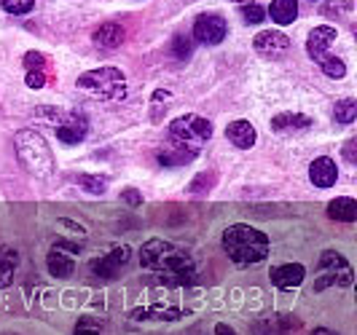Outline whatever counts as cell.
I'll return each mask as SVG.
<instances>
[{
  "label": "cell",
  "instance_id": "obj_1",
  "mask_svg": "<svg viewBox=\"0 0 357 335\" xmlns=\"http://www.w3.org/2000/svg\"><path fill=\"white\" fill-rule=\"evenodd\" d=\"M143 268L153 271L161 284L167 287H191L197 282V263L185 249L175 247L164 239H151L140 249Z\"/></svg>",
  "mask_w": 357,
  "mask_h": 335
},
{
  "label": "cell",
  "instance_id": "obj_2",
  "mask_svg": "<svg viewBox=\"0 0 357 335\" xmlns=\"http://www.w3.org/2000/svg\"><path fill=\"white\" fill-rule=\"evenodd\" d=\"M223 249L231 258V263H236L239 268H248L261 260H266L268 255V236L264 231L236 223L223 231Z\"/></svg>",
  "mask_w": 357,
  "mask_h": 335
},
{
  "label": "cell",
  "instance_id": "obj_3",
  "mask_svg": "<svg viewBox=\"0 0 357 335\" xmlns=\"http://www.w3.org/2000/svg\"><path fill=\"white\" fill-rule=\"evenodd\" d=\"M14 148H17L19 164L24 166L27 175L38 177V180H46V177L54 175L52 148L36 129H19L14 134Z\"/></svg>",
  "mask_w": 357,
  "mask_h": 335
},
{
  "label": "cell",
  "instance_id": "obj_4",
  "mask_svg": "<svg viewBox=\"0 0 357 335\" xmlns=\"http://www.w3.org/2000/svg\"><path fill=\"white\" fill-rule=\"evenodd\" d=\"M75 86L91 100H124L126 94V78L119 68H97L84 75H78Z\"/></svg>",
  "mask_w": 357,
  "mask_h": 335
},
{
  "label": "cell",
  "instance_id": "obj_5",
  "mask_svg": "<svg viewBox=\"0 0 357 335\" xmlns=\"http://www.w3.org/2000/svg\"><path fill=\"white\" fill-rule=\"evenodd\" d=\"M213 137V124L207 118H202L197 113H188V116H180L169 124V142H175L180 148L199 153Z\"/></svg>",
  "mask_w": 357,
  "mask_h": 335
},
{
  "label": "cell",
  "instance_id": "obj_6",
  "mask_svg": "<svg viewBox=\"0 0 357 335\" xmlns=\"http://www.w3.org/2000/svg\"><path fill=\"white\" fill-rule=\"evenodd\" d=\"M349 287L352 284V268L349 260L336 252V249H325L320 255V279L314 282V290L320 293L325 287Z\"/></svg>",
  "mask_w": 357,
  "mask_h": 335
},
{
  "label": "cell",
  "instance_id": "obj_7",
  "mask_svg": "<svg viewBox=\"0 0 357 335\" xmlns=\"http://www.w3.org/2000/svg\"><path fill=\"white\" fill-rule=\"evenodd\" d=\"M56 132V140H62L65 145H78V142L86 140V132H89V121L84 113H75V110H65L62 118L54 126Z\"/></svg>",
  "mask_w": 357,
  "mask_h": 335
},
{
  "label": "cell",
  "instance_id": "obj_8",
  "mask_svg": "<svg viewBox=\"0 0 357 335\" xmlns=\"http://www.w3.org/2000/svg\"><path fill=\"white\" fill-rule=\"evenodd\" d=\"M226 33H229V24H226V19L218 17V14H202L194 22V38H197L199 43H204V46L223 43Z\"/></svg>",
  "mask_w": 357,
  "mask_h": 335
},
{
  "label": "cell",
  "instance_id": "obj_9",
  "mask_svg": "<svg viewBox=\"0 0 357 335\" xmlns=\"http://www.w3.org/2000/svg\"><path fill=\"white\" fill-rule=\"evenodd\" d=\"M129 258H132V249L126 247V244H119V247H113L102 258H94L91 260V271L97 276H102V279H116L121 274V268L129 263Z\"/></svg>",
  "mask_w": 357,
  "mask_h": 335
},
{
  "label": "cell",
  "instance_id": "obj_10",
  "mask_svg": "<svg viewBox=\"0 0 357 335\" xmlns=\"http://www.w3.org/2000/svg\"><path fill=\"white\" fill-rule=\"evenodd\" d=\"M333 40H336V30L328 27V24H320V27H314V30L309 33V38H306V54L320 65L325 56H331Z\"/></svg>",
  "mask_w": 357,
  "mask_h": 335
},
{
  "label": "cell",
  "instance_id": "obj_11",
  "mask_svg": "<svg viewBox=\"0 0 357 335\" xmlns=\"http://www.w3.org/2000/svg\"><path fill=\"white\" fill-rule=\"evenodd\" d=\"M252 46H255V52L261 54V56L280 59V56H285L287 49H290V38H287L285 33H277V30H271V33H258L255 40H252Z\"/></svg>",
  "mask_w": 357,
  "mask_h": 335
},
{
  "label": "cell",
  "instance_id": "obj_12",
  "mask_svg": "<svg viewBox=\"0 0 357 335\" xmlns=\"http://www.w3.org/2000/svg\"><path fill=\"white\" fill-rule=\"evenodd\" d=\"M268 279L280 290H293L306 279V268L301 263H282L268 271Z\"/></svg>",
  "mask_w": 357,
  "mask_h": 335
},
{
  "label": "cell",
  "instance_id": "obj_13",
  "mask_svg": "<svg viewBox=\"0 0 357 335\" xmlns=\"http://www.w3.org/2000/svg\"><path fill=\"white\" fill-rule=\"evenodd\" d=\"M309 180H312L317 188H331V185H336V180H339V166H336V161L331 159V156L314 159L309 164Z\"/></svg>",
  "mask_w": 357,
  "mask_h": 335
},
{
  "label": "cell",
  "instance_id": "obj_14",
  "mask_svg": "<svg viewBox=\"0 0 357 335\" xmlns=\"http://www.w3.org/2000/svg\"><path fill=\"white\" fill-rule=\"evenodd\" d=\"M124 27L121 24H116V22H105V24H100L97 30H94V46H100V49H105V52H113V49H119L121 43H124Z\"/></svg>",
  "mask_w": 357,
  "mask_h": 335
},
{
  "label": "cell",
  "instance_id": "obj_15",
  "mask_svg": "<svg viewBox=\"0 0 357 335\" xmlns=\"http://www.w3.org/2000/svg\"><path fill=\"white\" fill-rule=\"evenodd\" d=\"M312 126V118L304 113H280L271 118V129L277 134H296V132H306Z\"/></svg>",
  "mask_w": 357,
  "mask_h": 335
},
{
  "label": "cell",
  "instance_id": "obj_16",
  "mask_svg": "<svg viewBox=\"0 0 357 335\" xmlns=\"http://www.w3.org/2000/svg\"><path fill=\"white\" fill-rule=\"evenodd\" d=\"M226 137L231 142L234 148H239V150H248L255 145L258 140V134H255V126L250 121H231V124L226 126Z\"/></svg>",
  "mask_w": 357,
  "mask_h": 335
},
{
  "label": "cell",
  "instance_id": "obj_17",
  "mask_svg": "<svg viewBox=\"0 0 357 335\" xmlns=\"http://www.w3.org/2000/svg\"><path fill=\"white\" fill-rule=\"evenodd\" d=\"M46 263H49V274L56 276V279H68L73 274V268H75L70 252H65V249H59V247H54L52 252H49Z\"/></svg>",
  "mask_w": 357,
  "mask_h": 335
},
{
  "label": "cell",
  "instance_id": "obj_18",
  "mask_svg": "<svg viewBox=\"0 0 357 335\" xmlns=\"http://www.w3.org/2000/svg\"><path fill=\"white\" fill-rule=\"evenodd\" d=\"M266 17H271L277 24H293L298 19V0H271Z\"/></svg>",
  "mask_w": 357,
  "mask_h": 335
},
{
  "label": "cell",
  "instance_id": "obj_19",
  "mask_svg": "<svg viewBox=\"0 0 357 335\" xmlns=\"http://www.w3.org/2000/svg\"><path fill=\"white\" fill-rule=\"evenodd\" d=\"M328 217L331 220H339V223H352L357 217V201L349 196H339L328 204Z\"/></svg>",
  "mask_w": 357,
  "mask_h": 335
},
{
  "label": "cell",
  "instance_id": "obj_20",
  "mask_svg": "<svg viewBox=\"0 0 357 335\" xmlns=\"http://www.w3.org/2000/svg\"><path fill=\"white\" fill-rule=\"evenodd\" d=\"M156 159H159L161 166H183V164H191V161L197 159V153L180 148V145H175V142H169L167 148H161Z\"/></svg>",
  "mask_w": 357,
  "mask_h": 335
},
{
  "label": "cell",
  "instance_id": "obj_21",
  "mask_svg": "<svg viewBox=\"0 0 357 335\" xmlns=\"http://www.w3.org/2000/svg\"><path fill=\"white\" fill-rule=\"evenodd\" d=\"M19 265V252L14 247H0V287H8L14 282Z\"/></svg>",
  "mask_w": 357,
  "mask_h": 335
},
{
  "label": "cell",
  "instance_id": "obj_22",
  "mask_svg": "<svg viewBox=\"0 0 357 335\" xmlns=\"http://www.w3.org/2000/svg\"><path fill=\"white\" fill-rule=\"evenodd\" d=\"M333 118L339 121V124H352L357 118V102L352 97H347V100H339L336 107H333Z\"/></svg>",
  "mask_w": 357,
  "mask_h": 335
},
{
  "label": "cell",
  "instance_id": "obj_23",
  "mask_svg": "<svg viewBox=\"0 0 357 335\" xmlns=\"http://www.w3.org/2000/svg\"><path fill=\"white\" fill-rule=\"evenodd\" d=\"M78 185L91 196H102L107 191V177L102 175H78Z\"/></svg>",
  "mask_w": 357,
  "mask_h": 335
},
{
  "label": "cell",
  "instance_id": "obj_24",
  "mask_svg": "<svg viewBox=\"0 0 357 335\" xmlns=\"http://www.w3.org/2000/svg\"><path fill=\"white\" fill-rule=\"evenodd\" d=\"M349 11H352V0H325L320 8V14L328 19H341Z\"/></svg>",
  "mask_w": 357,
  "mask_h": 335
},
{
  "label": "cell",
  "instance_id": "obj_25",
  "mask_svg": "<svg viewBox=\"0 0 357 335\" xmlns=\"http://www.w3.org/2000/svg\"><path fill=\"white\" fill-rule=\"evenodd\" d=\"M322 72L328 75V78H333V81H339V78H344L347 75V65H344V59H339V56H325L320 62Z\"/></svg>",
  "mask_w": 357,
  "mask_h": 335
},
{
  "label": "cell",
  "instance_id": "obj_26",
  "mask_svg": "<svg viewBox=\"0 0 357 335\" xmlns=\"http://www.w3.org/2000/svg\"><path fill=\"white\" fill-rule=\"evenodd\" d=\"M135 319H178L180 311L178 309H161V306H153V309H140L132 314Z\"/></svg>",
  "mask_w": 357,
  "mask_h": 335
},
{
  "label": "cell",
  "instance_id": "obj_27",
  "mask_svg": "<svg viewBox=\"0 0 357 335\" xmlns=\"http://www.w3.org/2000/svg\"><path fill=\"white\" fill-rule=\"evenodd\" d=\"M0 6H3V11L14 14V17H24V14L33 11L36 0H0Z\"/></svg>",
  "mask_w": 357,
  "mask_h": 335
},
{
  "label": "cell",
  "instance_id": "obj_28",
  "mask_svg": "<svg viewBox=\"0 0 357 335\" xmlns=\"http://www.w3.org/2000/svg\"><path fill=\"white\" fill-rule=\"evenodd\" d=\"M242 19H245L248 24H261V22L266 19V8L255 6V3H245V6H242Z\"/></svg>",
  "mask_w": 357,
  "mask_h": 335
},
{
  "label": "cell",
  "instance_id": "obj_29",
  "mask_svg": "<svg viewBox=\"0 0 357 335\" xmlns=\"http://www.w3.org/2000/svg\"><path fill=\"white\" fill-rule=\"evenodd\" d=\"M191 52H194V40L185 36H175V40H172V54H175L178 59H188Z\"/></svg>",
  "mask_w": 357,
  "mask_h": 335
},
{
  "label": "cell",
  "instance_id": "obj_30",
  "mask_svg": "<svg viewBox=\"0 0 357 335\" xmlns=\"http://www.w3.org/2000/svg\"><path fill=\"white\" fill-rule=\"evenodd\" d=\"M100 330H102V322H97V319H91V317H84V319H78L75 333L73 335H100Z\"/></svg>",
  "mask_w": 357,
  "mask_h": 335
},
{
  "label": "cell",
  "instance_id": "obj_31",
  "mask_svg": "<svg viewBox=\"0 0 357 335\" xmlns=\"http://www.w3.org/2000/svg\"><path fill=\"white\" fill-rule=\"evenodd\" d=\"M43 65H46L43 54H38V52L24 54V68H27V70H43Z\"/></svg>",
  "mask_w": 357,
  "mask_h": 335
},
{
  "label": "cell",
  "instance_id": "obj_32",
  "mask_svg": "<svg viewBox=\"0 0 357 335\" xmlns=\"http://www.w3.org/2000/svg\"><path fill=\"white\" fill-rule=\"evenodd\" d=\"M24 84H27L30 88H40L43 84H46V75H43V70H27Z\"/></svg>",
  "mask_w": 357,
  "mask_h": 335
},
{
  "label": "cell",
  "instance_id": "obj_33",
  "mask_svg": "<svg viewBox=\"0 0 357 335\" xmlns=\"http://www.w3.org/2000/svg\"><path fill=\"white\" fill-rule=\"evenodd\" d=\"M210 185H213V175H197V180L191 182V188H188V191H191V194H202L204 188L210 191Z\"/></svg>",
  "mask_w": 357,
  "mask_h": 335
},
{
  "label": "cell",
  "instance_id": "obj_34",
  "mask_svg": "<svg viewBox=\"0 0 357 335\" xmlns=\"http://www.w3.org/2000/svg\"><path fill=\"white\" fill-rule=\"evenodd\" d=\"M121 201L129 204V207H140L143 204V194L135 191V188H126V191H121Z\"/></svg>",
  "mask_w": 357,
  "mask_h": 335
},
{
  "label": "cell",
  "instance_id": "obj_35",
  "mask_svg": "<svg viewBox=\"0 0 357 335\" xmlns=\"http://www.w3.org/2000/svg\"><path fill=\"white\" fill-rule=\"evenodd\" d=\"M54 247L65 249V252H70V255H78V252H81V244H78V242H65V239H56Z\"/></svg>",
  "mask_w": 357,
  "mask_h": 335
},
{
  "label": "cell",
  "instance_id": "obj_36",
  "mask_svg": "<svg viewBox=\"0 0 357 335\" xmlns=\"http://www.w3.org/2000/svg\"><path fill=\"white\" fill-rule=\"evenodd\" d=\"M344 159L349 161V164H355L357 161V140H349L344 145Z\"/></svg>",
  "mask_w": 357,
  "mask_h": 335
},
{
  "label": "cell",
  "instance_id": "obj_37",
  "mask_svg": "<svg viewBox=\"0 0 357 335\" xmlns=\"http://www.w3.org/2000/svg\"><path fill=\"white\" fill-rule=\"evenodd\" d=\"M215 335H236V333H234L229 325H218V327H215Z\"/></svg>",
  "mask_w": 357,
  "mask_h": 335
},
{
  "label": "cell",
  "instance_id": "obj_38",
  "mask_svg": "<svg viewBox=\"0 0 357 335\" xmlns=\"http://www.w3.org/2000/svg\"><path fill=\"white\" fill-rule=\"evenodd\" d=\"M312 335H339V333H333L331 327H314V330H312Z\"/></svg>",
  "mask_w": 357,
  "mask_h": 335
},
{
  "label": "cell",
  "instance_id": "obj_39",
  "mask_svg": "<svg viewBox=\"0 0 357 335\" xmlns=\"http://www.w3.org/2000/svg\"><path fill=\"white\" fill-rule=\"evenodd\" d=\"M167 97H169V91H156V94H153V100H156V102H161V100H167Z\"/></svg>",
  "mask_w": 357,
  "mask_h": 335
},
{
  "label": "cell",
  "instance_id": "obj_40",
  "mask_svg": "<svg viewBox=\"0 0 357 335\" xmlns=\"http://www.w3.org/2000/svg\"><path fill=\"white\" fill-rule=\"evenodd\" d=\"M231 3H236V6H245V3H252V0H231Z\"/></svg>",
  "mask_w": 357,
  "mask_h": 335
}]
</instances>
